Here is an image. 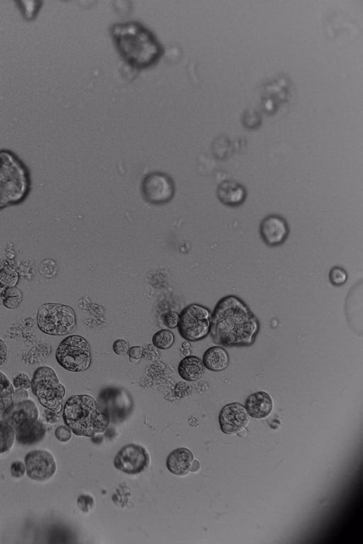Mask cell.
<instances>
[{
    "mask_svg": "<svg viewBox=\"0 0 363 544\" xmlns=\"http://www.w3.org/2000/svg\"><path fill=\"white\" fill-rule=\"evenodd\" d=\"M15 440L14 429L7 422L0 421V454L8 451Z\"/></svg>",
    "mask_w": 363,
    "mask_h": 544,
    "instance_id": "obj_24",
    "label": "cell"
},
{
    "mask_svg": "<svg viewBox=\"0 0 363 544\" xmlns=\"http://www.w3.org/2000/svg\"><path fill=\"white\" fill-rule=\"evenodd\" d=\"M150 463V457L145 448L131 444L124 447L117 454L115 468L126 474L136 475L145 471Z\"/></svg>",
    "mask_w": 363,
    "mask_h": 544,
    "instance_id": "obj_11",
    "label": "cell"
},
{
    "mask_svg": "<svg viewBox=\"0 0 363 544\" xmlns=\"http://www.w3.org/2000/svg\"><path fill=\"white\" fill-rule=\"evenodd\" d=\"M329 279L333 285L342 286L348 280V274L344 268L334 267L329 272Z\"/></svg>",
    "mask_w": 363,
    "mask_h": 544,
    "instance_id": "obj_27",
    "label": "cell"
},
{
    "mask_svg": "<svg viewBox=\"0 0 363 544\" xmlns=\"http://www.w3.org/2000/svg\"><path fill=\"white\" fill-rule=\"evenodd\" d=\"M56 359L59 365L69 372L86 371L92 362L91 344L82 336H69L58 345Z\"/></svg>",
    "mask_w": 363,
    "mask_h": 544,
    "instance_id": "obj_7",
    "label": "cell"
},
{
    "mask_svg": "<svg viewBox=\"0 0 363 544\" xmlns=\"http://www.w3.org/2000/svg\"><path fill=\"white\" fill-rule=\"evenodd\" d=\"M25 467L32 480L44 482L56 472L57 465L53 455L46 451H33L26 456Z\"/></svg>",
    "mask_w": 363,
    "mask_h": 544,
    "instance_id": "obj_12",
    "label": "cell"
},
{
    "mask_svg": "<svg viewBox=\"0 0 363 544\" xmlns=\"http://www.w3.org/2000/svg\"><path fill=\"white\" fill-rule=\"evenodd\" d=\"M130 349V344L123 339L116 340L113 344L115 353L119 356L127 355Z\"/></svg>",
    "mask_w": 363,
    "mask_h": 544,
    "instance_id": "obj_30",
    "label": "cell"
},
{
    "mask_svg": "<svg viewBox=\"0 0 363 544\" xmlns=\"http://www.w3.org/2000/svg\"><path fill=\"white\" fill-rule=\"evenodd\" d=\"M19 275L10 267L0 270V286L3 287H15L18 284Z\"/></svg>",
    "mask_w": 363,
    "mask_h": 544,
    "instance_id": "obj_26",
    "label": "cell"
},
{
    "mask_svg": "<svg viewBox=\"0 0 363 544\" xmlns=\"http://www.w3.org/2000/svg\"><path fill=\"white\" fill-rule=\"evenodd\" d=\"M192 351L191 344L189 341L183 342L181 346V352L185 357L190 356Z\"/></svg>",
    "mask_w": 363,
    "mask_h": 544,
    "instance_id": "obj_39",
    "label": "cell"
},
{
    "mask_svg": "<svg viewBox=\"0 0 363 544\" xmlns=\"http://www.w3.org/2000/svg\"><path fill=\"white\" fill-rule=\"evenodd\" d=\"M15 392L10 379L3 372H0V417L3 416L7 410L14 403Z\"/></svg>",
    "mask_w": 363,
    "mask_h": 544,
    "instance_id": "obj_22",
    "label": "cell"
},
{
    "mask_svg": "<svg viewBox=\"0 0 363 544\" xmlns=\"http://www.w3.org/2000/svg\"><path fill=\"white\" fill-rule=\"evenodd\" d=\"M100 409L108 416L110 423H121L131 414L133 408L132 399L122 390L108 388L99 397Z\"/></svg>",
    "mask_w": 363,
    "mask_h": 544,
    "instance_id": "obj_10",
    "label": "cell"
},
{
    "mask_svg": "<svg viewBox=\"0 0 363 544\" xmlns=\"http://www.w3.org/2000/svg\"><path fill=\"white\" fill-rule=\"evenodd\" d=\"M179 319L180 315L174 311H169L163 316L164 324L170 329H174L178 327Z\"/></svg>",
    "mask_w": 363,
    "mask_h": 544,
    "instance_id": "obj_29",
    "label": "cell"
},
{
    "mask_svg": "<svg viewBox=\"0 0 363 544\" xmlns=\"http://www.w3.org/2000/svg\"><path fill=\"white\" fill-rule=\"evenodd\" d=\"M26 471L25 465L21 462H15L12 464L11 473L15 477L23 476Z\"/></svg>",
    "mask_w": 363,
    "mask_h": 544,
    "instance_id": "obj_33",
    "label": "cell"
},
{
    "mask_svg": "<svg viewBox=\"0 0 363 544\" xmlns=\"http://www.w3.org/2000/svg\"><path fill=\"white\" fill-rule=\"evenodd\" d=\"M32 388L40 403L51 411L60 413L66 388L60 383L54 370L49 366L38 368L32 380Z\"/></svg>",
    "mask_w": 363,
    "mask_h": 544,
    "instance_id": "obj_5",
    "label": "cell"
},
{
    "mask_svg": "<svg viewBox=\"0 0 363 544\" xmlns=\"http://www.w3.org/2000/svg\"><path fill=\"white\" fill-rule=\"evenodd\" d=\"M259 330L257 318L242 299L235 296L222 298L211 316L209 333L213 342L220 345H250Z\"/></svg>",
    "mask_w": 363,
    "mask_h": 544,
    "instance_id": "obj_1",
    "label": "cell"
},
{
    "mask_svg": "<svg viewBox=\"0 0 363 544\" xmlns=\"http://www.w3.org/2000/svg\"><path fill=\"white\" fill-rule=\"evenodd\" d=\"M30 174L13 152L0 150V211L24 202L30 193Z\"/></svg>",
    "mask_w": 363,
    "mask_h": 544,
    "instance_id": "obj_4",
    "label": "cell"
},
{
    "mask_svg": "<svg viewBox=\"0 0 363 544\" xmlns=\"http://www.w3.org/2000/svg\"><path fill=\"white\" fill-rule=\"evenodd\" d=\"M39 330L47 335L62 336L73 333L76 327L74 310L67 305L45 303L37 314Z\"/></svg>",
    "mask_w": 363,
    "mask_h": 544,
    "instance_id": "obj_6",
    "label": "cell"
},
{
    "mask_svg": "<svg viewBox=\"0 0 363 544\" xmlns=\"http://www.w3.org/2000/svg\"><path fill=\"white\" fill-rule=\"evenodd\" d=\"M141 190L144 200L156 206L172 202L176 191L173 178L160 172L148 174L142 181Z\"/></svg>",
    "mask_w": 363,
    "mask_h": 544,
    "instance_id": "obj_9",
    "label": "cell"
},
{
    "mask_svg": "<svg viewBox=\"0 0 363 544\" xmlns=\"http://www.w3.org/2000/svg\"><path fill=\"white\" fill-rule=\"evenodd\" d=\"M211 314L199 304H191L183 310L178 325L180 335L187 341L204 340L210 332Z\"/></svg>",
    "mask_w": 363,
    "mask_h": 544,
    "instance_id": "obj_8",
    "label": "cell"
},
{
    "mask_svg": "<svg viewBox=\"0 0 363 544\" xmlns=\"http://www.w3.org/2000/svg\"><path fill=\"white\" fill-rule=\"evenodd\" d=\"M8 348L6 342L0 338V366L4 365L8 359Z\"/></svg>",
    "mask_w": 363,
    "mask_h": 544,
    "instance_id": "obj_34",
    "label": "cell"
},
{
    "mask_svg": "<svg viewBox=\"0 0 363 544\" xmlns=\"http://www.w3.org/2000/svg\"><path fill=\"white\" fill-rule=\"evenodd\" d=\"M110 32L121 56L134 69L154 67L163 54L156 36L136 21L115 25Z\"/></svg>",
    "mask_w": 363,
    "mask_h": 544,
    "instance_id": "obj_2",
    "label": "cell"
},
{
    "mask_svg": "<svg viewBox=\"0 0 363 544\" xmlns=\"http://www.w3.org/2000/svg\"><path fill=\"white\" fill-rule=\"evenodd\" d=\"M200 464L199 463V462L194 461V463H192L191 464L190 471L191 472H197L200 470Z\"/></svg>",
    "mask_w": 363,
    "mask_h": 544,
    "instance_id": "obj_40",
    "label": "cell"
},
{
    "mask_svg": "<svg viewBox=\"0 0 363 544\" xmlns=\"http://www.w3.org/2000/svg\"><path fill=\"white\" fill-rule=\"evenodd\" d=\"M55 435L56 438L62 442H67L72 438L71 429L67 426L58 427L55 431Z\"/></svg>",
    "mask_w": 363,
    "mask_h": 544,
    "instance_id": "obj_32",
    "label": "cell"
},
{
    "mask_svg": "<svg viewBox=\"0 0 363 544\" xmlns=\"http://www.w3.org/2000/svg\"><path fill=\"white\" fill-rule=\"evenodd\" d=\"M152 340L154 346L159 349L167 350L174 345L175 336L172 331L161 330L154 335Z\"/></svg>",
    "mask_w": 363,
    "mask_h": 544,
    "instance_id": "obj_25",
    "label": "cell"
},
{
    "mask_svg": "<svg viewBox=\"0 0 363 544\" xmlns=\"http://www.w3.org/2000/svg\"><path fill=\"white\" fill-rule=\"evenodd\" d=\"M47 428L38 420L21 426L16 429L17 442L23 445H32L40 442L45 438Z\"/></svg>",
    "mask_w": 363,
    "mask_h": 544,
    "instance_id": "obj_19",
    "label": "cell"
},
{
    "mask_svg": "<svg viewBox=\"0 0 363 544\" xmlns=\"http://www.w3.org/2000/svg\"><path fill=\"white\" fill-rule=\"evenodd\" d=\"M190 392L191 388L187 383L181 382L177 384L176 388V394L177 397L184 398L187 397Z\"/></svg>",
    "mask_w": 363,
    "mask_h": 544,
    "instance_id": "obj_35",
    "label": "cell"
},
{
    "mask_svg": "<svg viewBox=\"0 0 363 544\" xmlns=\"http://www.w3.org/2000/svg\"><path fill=\"white\" fill-rule=\"evenodd\" d=\"M129 356L131 360H139L143 357V347L135 346L130 348L129 351Z\"/></svg>",
    "mask_w": 363,
    "mask_h": 544,
    "instance_id": "obj_36",
    "label": "cell"
},
{
    "mask_svg": "<svg viewBox=\"0 0 363 544\" xmlns=\"http://www.w3.org/2000/svg\"><path fill=\"white\" fill-rule=\"evenodd\" d=\"M45 413H46L45 414L46 419L48 423H56L58 422V416L57 414H58V413L51 411L50 410H47L45 412Z\"/></svg>",
    "mask_w": 363,
    "mask_h": 544,
    "instance_id": "obj_37",
    "label": "cell"
},
{
    "mask_svg": "<svg viewBox=\"0 0 363 544\" xmlns=\"http://www.w3.org/2000/svg\"><path fill=\"white\" fill-rule=\"evenodd\" d=\"M206 368L212 372H222L229 364L228 353L221 346H211L204 353L202 359Z\"/></svg>",
    "mask_w": 363,
    "mask_h": 544,
    "instance_id": "obj_21",
    "label": "cell"
},
{
    "mask_svg": "<svg viewBox=\"0 0 363 544\" xmlns=\"http://www.w3.org/2000/svg\"><path fill=\"white\" fill-rule=\"evenodd\" d=\"M62 418L67 427L78 436L93 438L105 431L110 420L91 396L78 395L70 398L63 409Z\"/></svg>",
    "mask_w": 363,
    "mask_h": 544,
    "instance_id": "obj_3",
    "label": "cell"
},
{
    "mask_svg": "<svg viewBox=\"0 0 363 544\" xmlns=\"http://www.w3.org/2000/svg\"><path fill=\"white\" fill-rule=\"evenodd\" d=\"M218 198L221 203L229 207L242 205L247 198L246 188L233 180H225L218 188Z\"/></svg>",
    "mask_w": 363,
    "mask_h": 544,
    "instance_id": "obj_16",
    "label": "cell"
},
{
    "mask_svg": "<svg viewBox=\"0 0 363 544\" xmlns=\"http://www.w3.org/2000/svg\"><path fill=\"white\" fill-rule=\"evenodd\" d=\"M23 295L16 287L0 286V305L9 309H14L23 302Z\"/></svg>",
    "mask_w": 363,
    "mask_h": 544,
    "instance_id": "obj_23",
    "label": "cell"
},
{
    "mask_svg": "<svg viewBox=\"0 0 363 544\" xmlns=\"http://www.w3.org/2000/svg\"><path fill=\"white\" fill-rule=\"evenodd\" d=\"M219 420L221 430L224 434H235L248 425L250 416L246 407L239 403H233L222 409Z\"/></svg>",
    "mask_w": 363,
    "mask_h": 544,
    "instance_id": "obj_14",
    "label": "cell"
},
{
    "mask_svg": "<svg viewBox=\"0 0 363 544\" xmlns=\"http://www.w3.org/2000/svg\"><path fill=\"white\" fill-rule=\"evenodd\" d=\"M15 397L16 400L19 401H23L27 400L29 397V394L26 389L24 388H18L15 393Z\"/></svg>",
    "mask_w": 363,
    "mask_h": 544,
    "instance_id": "obj_38",
    "label": "cell"
},
{
    "mask_svg": "<svg viewBox=\"0 0 363 544\" xmlns=\"http://www.w3.org/2000/svg\"><path fill=\"white\" fill-rule=\"evenodd\" d=\"M204 366L201 359L196 356L185 357L179 364L178 373L187 381L200 380L204 374Z\"/></svg>",
    "mask_w": 363,
    "mask_h": 544,
    "instance_id": "obj_20",
    "label": "cell"
},
{
    "mask_svg": "<svg viewBox=\"0 0 363 544\" xmlns=\"http://www.w3.org/2000/svg\"><path fill=\"white\" fill-rule=\"evenodd\" d=\"M39 271L43 276L52 277L56 274L57 265L54 260L49 259L43 260L39 266Z\"/></svg>",
    "mask_w": 363,
    "mask_h": 544,
    "instance_id": "obj_28",
    "label": "cell"
},
{
    "mask_svg": "<svg viewBox=\"0 0 363 544\" xmlns=\"http://www.w3.org/2000/svg\"><path fill=\"white\" fill-rule=\"evenodd\" d=\"M3 417L16 430L37 421L38 410L36 405L30 400L19 401L13 403Z\"/></svg>",
    "mask_w": 363,
    "mask_h": 544,
    "instance_id": "obj_15",
    "label": "cell"
},
{
    "mask_svg": "<svg viewBox=\"0 0 363 544\" xmlns=\"http://www.w3.org/2000/svg\"><path fill=\"white\" fill-rule=\"evenodd\" d=\"M272 397L266 391H259L249 396L246 402V408L250 417L255 419L266 418L273 410Z\"/></svg>",
    "mask_w": 363,
    "mask_h": 544,
    "instance_id": "obj_17",
    "label": "cell"
},
{
    "mask_svg": "<svg viewBox=\"0 0 363 544\" xmlns=\"http://www.w3.org/2000/svg\"><path fill=\"white\" fill-rule=\"evenodd\" d=\"M194 462V455L187 448H179L169 454L166 461L168 471L176 475H187Z\"/></svg>",
    "mask_w": 363,
    "mask_h": 544,
    "instance_id": "obj_18",
    "label": "cell"
},
{
    "mask_svg": "<svg viewBox=\"0 0 363 544\" xmlns=\"http://www.w3.org/2000/svg\"><path fill=\"white\" fill-rule=\"evenodd\" d=\"M260 234L263 241L268 246L279 247L287 241L290 235V227L283 217L272 214L266 216L261 222Z\"/></svg>",
    "mask_w": 363,
    "mask_h": 544,
    "instance_id": "obj_13",
    "label": "cell"
},
{
    "mask_svg": "<svg viewBox=\"0 0 363 544\" xmlns=\"http://www.w3.org/2000/svg\"><path fill=\"white\" fill-rule=\"evenodd\" d=\"M13 386L16 388L28 389L32 387V381L29 376L24 373L19 374L13 381Z\"/></svg>",
    "mask_w": 363,
    "mask_h": 544,
    "instance_id": "obj_31",
    "label": "cell"
}]
</instances>
